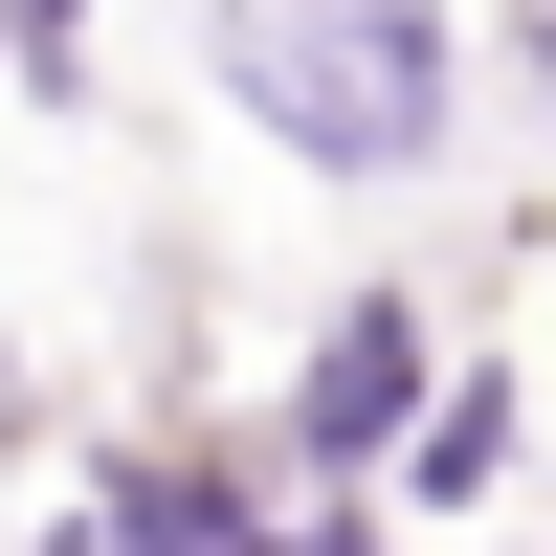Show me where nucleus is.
Wrapping results in <instances>:
<instances>
[{
  "label": "nucleus",
  "instance_id": "5",
  "mask_svg": "<svg viewBox=\"0 0 556 556\" xmlns=\"http://www.w3.org/2000/svg\"><path fill=\"white\" fill-rule=\"evenodd\" d=\"M0 45H23V67H45V45H67V0H0Z\"/></svg>",
  "mask_w": 556,
  "mask_h": 556
},
{
  "label": "nucleus",
  "instance_id": "7",
  "mask_svg": "<svg viewBox=\"0 0 556 556\" xmlns=\"http://www.w3.org/2000/svg\"><path fill=\"white\" fill-rule=\"evenodd\" d=\"M0 424H23V379H0Z\"/></svg>",
  "mask_w": 556,
  "mask_h": 556
},
{
  "label": "nucleus",
  "instance_id": "6",
  "mask_svg": "<svg viewBox=\"0 0 556 556\" xmlns=\"http://www.w3.org/2000/svg\"><path fill=\"white\" fill-rule=\"evenodd\" d=\"M312 556H379V534H312Z\"/></svg>",
  "mask_w": 556,
  "mask_h": 556
},
{
  "label": "nucleus",
  "instance_id": "1",
  "mask_svg": "<svg viewBox=\"0 0 556 556\" xmlns=\"http://www.w3.org/2000/svg\"><path fill=\"white\" fill-rule=\"evenodd\" d=\"M223 89L290 156L401 178V156H445V0H223Z\"/></svg>",
  "mask_w": 556,
  "mask_h": 556
},
{
  "label": "nucleus",
  "instance_id": "3",
  "mask_svg": "<svg viewBox=\"0 0 556 556\" xmlns=\"http://www.w3.org/2000/svg\"><path fill=\"white\" fill-rule=\"evenodd\" d=\"M89 556H312V534H267L223 468H112V513H89Z\"/></svg>",
  "mask_w": 556,
  "mask_h": 556
},
{
  "label": "nucleus",
  "instance_id": "2",
  "mask_svg": "<svg viewBox=\"0 0 556 556\" xmlns=\"http://www.w3.org/2000/svg\"><path fill=\"white\" fill-rule=\"evenodd\" d=\"M401 424H424V290H356L334 334H312V379H290V445L312 468H379Z\"/></svg>",
  "mask_w": 556,
  "mask_h": 556
},
{
  "label": "nucleus",
  "instance_id": "8",
  "mask_svg": "<svg viewBox=\"0 0 556 556\" xmlns=\"http://www.w3.org/2000/svg\"><path fill=\"white\" fill-rule=\"evenodd\" d=\"M534 67H556V23H534Z\"/></svg>",
  "mask_w": 556,
  "mask_h": 556
},
{
  "label": "nucleus",
  "instance_id": "4",
  "mask_svg": "<svg viewBox=\"0 0 556 556\" xmlns=\"http://www.w3.org/2000/svg\"><path fill=\"white\" fill-rule=\"evenodd\" d=\"M490 468H513V401H490V379H424V424H401V490H424V513H468Z\"/></svg>",
  "mask_w": 556,
  "mask_h": 556
}]
</instances>
